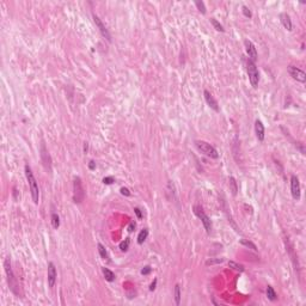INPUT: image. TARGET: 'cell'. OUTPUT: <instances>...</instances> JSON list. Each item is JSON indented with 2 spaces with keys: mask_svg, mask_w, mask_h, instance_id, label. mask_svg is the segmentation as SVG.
<instances>
[{
  "mask_svg": "<svg viewBox=\"0 0 306 306\" xmlns=\"http://www.w3.org/2000/svg\"><path fill=\"white\" fill-rule=\"evenodd\" d=\"M25 176H27L28 183H29V188H30V193H31V198L35 205H38V200H40V190H38V184H37L36 180L34 177V173L31 171V168L29 165H25Z\"/></svg>",
  "mask_w": 306,
  "mask_h": 306,
  "instance_id": "cell-1",
  "label": "cell"
},
{
  "mask_svg": "<svg viewBox=\"0 0 306 306\" xmlns=\"http://www.w3.org/2000/svg\"><path fill=\"white\" fill-rule=\"evenodd\" d=\"M4 268H5V271H6V276H7V283H9L10 289L12 291L13 294L18 295V282L15 278V274L12 271V268H11V262H10V258H5L4 261Z\"/></svg>",
  "mask_w": 306,
  "mask_h": 306,
  "instance_id": "cell-2",
  "label": "cell"
},
{
  "mask_svg": "<svg viewBox=\"0 0 306 306\" xmlns=\"http://www.w3.org/2000/svg\"><path fill=\"white\" fill-rule=\"evenodd\" d=\"M246 70H248V75H249V81L251 84L252 87H257L258 86V81H260V73L256 67V65L250 59L246 62Z\"/></svg>",
  "mask_w": 306,
  "mask_h": 306,
  "instance_id": "cell-3",
  "label": "cell"
},
{
  "mask_svg": "<svg viewBox=\"0 0 306 306\" xmlns=\"http://www.w3.org/2000/svg\"><path fill=\"white\" fill-rule=\"evenodd\" d=\"M195 145H196V147L198 148V151H201L205 155H207L209 158H214V159H216V158L219 157L218 151H216L212 145L206 142V141L198 140V141H195Z\"/></svg>",
  "mask_w": 306,
  "mask_h": 306,
  "instance_id": "cell-4",
  "label": "cell"
},
{
  "mask_svg": "<svg viewBox=\"0 0 306 306\" xmlns=\"http://www.w3.org/2000/svg\"><path fill=\"white\" fill-rule=\"evenodd\" d=\"M85 198V190L83 188L81 180L79 177H75L73 182V200L75 203H80Z\"/></svg>",
  "mask_w": 306,
  "mask_h": 306,
  "instance_id": "cell-5",
  "label": "cell"
},
{
  "mask_svg": "<svg viewBox=\"0 0 306 306\" xmlns=\"http://www.w3.org/2000/svg\"><path fill=\"white\" fill-rule=\"evenodd\" d=\"M194 213L198 215V218L202 221V225L205 227V230H206V232L208 234L210 233V231H212V221H210V219H209V216L203 212V209L201 206H194Z\"/></svg>",
  "mask_w": 306,
  "mask_h": 306,
  "instance_id": "cell-6",
  "label": "cell"
},
{
  "mask_svg": "<svg viewBox=\"0 0 306 306\" xmlns=\"http://www.w3.org/2000/svg\"><path fill=\"white\" fill-rule=\"evenodd\" d=\"M288 74L297 81H300V83H305L306 81V74L304 71H301L300 68H298L295 66H288L287 68Z\"/></svg>",
  "mask_w": 306,
  "mask_h": 306,
  "instance_id": "cell-7",
  "label": "cell"
},
{
  "mask_svg": "<svg viewBox=\"0 0 306 306\" xmlns=\"http://www.w3.org/2000/svg\"><path fill=\"white\" fill-rule=\"evenodd\" d=\"M300 182L297 176H292L291 177V193L294 200H300Z\"/></svg>",
  "mask_w": 306,
  "mask_h": 306,
  "instance_id": "cell-8",
  "label": "cell"
},
{
  "mask_svg": "<svg viewBox=\"0 0 306 306\" xmlns=\"http://www.w3.org/2000/svg\"><path fill=\"white\" fill-rule=\"evenodd\" d=\"M56 278H57V273H56V268H55L54 263L49 262L48 263V286L53 288L56 282Z\"/></svg>",
  "mask_w": 306,
  "mask_h": 306,
  "instance_id": "cell-9",
  "label": "cell"
},
{
  "mask_svg": "<svg viewBox=\"0 0 306 306\" xmlns=\"http://www.w3.org/2000/svg\"><path fill=\"white\" fill-rule=\"evenodd\" d=\"M93 17V22H95V24H96V27L99 29V31H100V34H102V36L105 37L107 40H108L109 42H111V36H110V34H109L108 29L104 27V24L102 23V20L99 19L98 16H96V15H93L92 16Z\"/></svg>",
  "mask_w": 306,
  "mask_h": 306,
  "instance_id": "cell-10",
  "label": "cell"
},
{
  "mask_svg": "<svg viewBox=\"0 0 306 306\" xmlns=\"http://www.w3.org/2000/svg\"><path fill=\"white\" fill-rule=\"evenodd\" d=\"M244 45H245V49H246V53L249 55V59L251 60V61H256L257 60V50H256V47L255 45L252 43L251 41H249V40H245L244 41Z\"/></svg>",
  "mask_w": 306,
  "mask_h": 306,
  "instance_id": "cell-11",
  "label": "cell"
},
{
  "mask_svg": "<svg viewBox=\"0 0 306 306\" xmlns=\"http://www.w3.org/2000/svg\"><path fill=\"white\" fill-rule=\"evenodd\" d=\"M41 158H42V162L45 164V169L50 171V169H52V168H50V165H52V159H50V157H49V153L47 151L45 145L41 146Z\"/></svg>",
  "mask_w": 306,
  "mask_h": 306,
  "instance_id": "cell-12",
  "label": "cell"
},
{
  "mask_svg": "<svg viewBox=\"0 0 306 306\" xmlns=\"http://www.w3.org/2000/svg\"><path fill=\"white\" fill-rule=\"evenodd\" d=\"M203 95H205V99H206V102H207L208 105L213 109L214 111H219L220 109H219V105H218V102H216L215 99H214V97L210 95V92L207 91V90H205Z\"/></svg>",
  "mask_w": 306,
  "mask_h": 306,
  "instance_id": "cell-13",
  "label": "cell"
},
{
  "mask_svg": "<svg viewBox=\"0 0 306 306\" xmlns=\"http://www.w3.org/2000/svg\"><path fill=\"white\" fill-rule=\"evenodd\" d=\"M255 133H256V136L260 141H263L264 140V126L260 120H256L255 121Z\"/></svg>",
  "mask_w": 306,
  "mask_h": 306,
  "instance_id": "cell-14",
  "label": "cell"
},
{
  "mask_svg": "<svg viewBox=\"0 0 306 306\" xmlns=\"http://www.w3.org/2000/svg\"><path fill=\"white\" fill-rule=\"evenodd\" d=\"M280 20H281L282 25L285 27L286 30L292 31V28H293V25H292V20H291V17L288 16L287 13H281V15H280Z\"/></svg>",
  "mask_w": 306,
  "mask_h": 306,
  "instance_id": "cell-15",
  "label": "cell"
},
{
  "mask_svg": "<svg viewBox=\"0 0 306 306\" xmlns=\"http://www.w3.org/2000/svg\"><path fill=\"white\" fill-rule=\"evenodd\" d=\"M102 270H103V275H104V278H105L107 281L113 282V281L115 280V274H114L110 269H108V268H103Z\"/></svg>",
  "mask_w": 306,
  "mask_h": 306,
  "instance_id": "cell-16",
  "label": "cell"
},
{
  "mask_svg": "<svg viewBox=\"0 0 306 306\" xmlns=\"http://www.w3.org/2000/svg\"><path fill=\"white\" fill-rule=\"evenodd\" d=\"M228 185H230V190L232 191V195H237V191H238V187H237V182L233 177H230L228 178Z\"/></svg>",
  "mask_w": 306,
  "mask_h": 306,
  "instance_id": "cell-17",
  "label": "cell"
},
{
  "mask_svg": "<svg viewBox=\"0 0 306 306\" xmlns=\"http://www.w3.org/2000/svg\"><path fill=\"white\" fill-rule=\"evenodd\" d=\"M267 297L269 300L271 301H275L276 299H278V294H276V292L274 291V288L271 287V286H268L267 287Z\"/></svg>",
  "mask_w": 306,
  "mask_h": 306,
  "instance_id": "cell-18",
  "label": "cell"
},
{
  "mask_svg": "<svg viewBox=\"0 0 306 306\" xmlns=\"http://www.w3.org/2000/svg\"><path fill=\"white\" fill-rule=\"evenodd\" d=\"M147 236H148V230L147 228H144L142 231H140V233L138 236V243L139 244H142L146 240V238H147Z\"/></svg>",
  "mask_w": 306,
  "mask_h": 306,
  "instance_id": "cell-19",
  "label": "cell"
},
{
  "mask_svg": "<svg viewBox=\"0 0 306 306\" xmlns=\"http://www.w3.org/2000/svg\"><path fill=\"white\" fill-rule=\"evenodd\" d=\"M52 225H53V227H54L55 230H57L59 226H60V218H59V215L56 213L52 214Z\"/></svg>",
  "mask_w": 306,
  "mask_h": 306,
  "instance_id": "cell-20",
  "label": "cell"
},
{
  "mask_svg": "<svg viewBox=\"0 0 306 306\" xmlns=\"http://www.w3.org/2000/svg\"><path fill=\"white\" fill-rule=\"evenodd\" d=\"M98 251H99V255H100V257L103 258V260H108L109 258V256H108V252H107V250H105V248L100 243H98Z\"/></svg>",
  "mask_w": 306,
  "mask_h": 306,
  "instance_id": "cell-21",
  "label": "cell"
},
{
  "mask_svg": "<svg viewBox=\"0 0 306 306\" xmlns=\"http://www.w3.org/2000/svg\"><path fill=\"white\" fill-rule=\"evenodd\" d=\"M175 303L176 305H180L181 303V287L180 285L175 286Z\"/></svg>",
  "mask_w": 306,
  "mask_h": 306,
  "instance_id": "cell-22",
  "label": "cell"
},
{
  "mask_svg": "<svg viewBox=\"0 0 306 306\" xmlns=\"http://www.w3.org/2000/svg\"><path fill=\"white\" fill-rule=\"evenodd\" d=\"M210 23H212V25H213V27L215 28V30L220 31V32H224V31H225V30H224V27H223V25H221V24H220V23H219V22H218L216 19L212 18V19H210Z\"/></svg>",
  "mask_w": 306,
  "mask_h": 306,
  "instance_id": "cell-23",
  "label": "cell"
},
{
  "mask_svg": "<svg viewBox=\"0 0 306 306\" xmlns=\"http://www.w3.org/2000/svg\"><path fill=\"white\" fill-rule=\"evenodd\" d=\"M228 266L234 270H238V271H244V267L242 264H238V263H236L233 261H230L228 262Z\"/></svg>",
  "mask_w": 306,
  "mask_h": 306,
  "instance_id": "cell-24",
  "label": "cell"
},
{
  "mask_svg": "<svg viewBox=\"0 0 306 306\" xmlns=\"http://www.w3.org/2000/svg\"><path fill=\"white\" fill-rule=\"evenodd\" d=\"M195 5H196L198 10L202 15H206V6H205V2L203 1H195Z\"/></svg>",
  "mask_w": 306,
  "mask_h": 306,
  "instance_id": "cell-25",
  "label": "cell"
},
{
  "mask_svg": "<svg viewBox=\"0 0 306 306\" xmlns=\"http://www.w3.org/2000/svg\"><path fill=\"white\" fill-rule=\"evenodd\" d=\"M129 244H130V239H129V238L125 239L122 243L120 244V249H121V251H127V250H128V248H129Z\"/></svg>",
  "mask_w": 306,
  "mask_h": 306,
  "instance_id": "cell-26",
  "label": "cell"
},
{
  "mask_svg": "<svg viewBox=\"0 0 306 306\" xmlns=\"http://www.w3.org/2000/svg\"><path fill=\"white\" fill-rule=\"evenodd\" d=\"M240 243L243 244V245H245L246 248H251L252 250H255V251L257 250V248H256V245H255V244L252 243V242H249V240H245V239H242V240H240Z\"/></svg>",
  "mask_w": 306,
  "mask_h": 306,
  "instance_id": "cell-27",
  "label": "cell"
},
{
  "mask_svg": "<svg viewBox=\"0 0 306 306\" xmlns=\"http://www.w3.org/2000/svg\"><path fill=\"white\" fill-rule=\"evenodd\" d=\"M242 9H243V13H244V16H245V17H249V18H250V17H251V16H252L251 11H250V10L248 9L246 6H243Z\"/></svg>",
  "mask_w": 306,
  "mask_h": 306,
  "instance_id": "cell-28",
  "label": "cell"
},
{
  "mask_svg": "<svg viewBox=\"0 0 306 306\" xmlns=\"http://www.w3.org/2000/svg\"><path fill=\"white\" fill-rule=\"evenodd\" d=\"M151 271H152V268L150 266H146V267H144V269L141 270V274L142 275H148Z\"/></svg>",
  "mask_w": 306,
  "mask_h": 306,
  "instance_id": "cell-29",
  "label": "cell"
},
{
  "mask_svg": "<svg viewBox=\"0 0 306 306\" xmlns=\"http://www.w3.org/2000/svg\"><path fill=\"white\" fill-rule=\"evenodd\" d=\"M114 182V177H104L103 178V183L104 184H111Z\"/></svg>",
  "mask_w": 306,
  "mask_h": 306,
  "instance_id": "cell-30",
  "label": "cell"
},
{
  "mask_svg": "<svg viewBox=\"0 0 306 306\" xmlns=\"http://www.w3.org/2000/svg\"><path fill=\"white\" fill-rule=\"evenodd\" d=\"M120 191H121V194L125 195V196H130V191L127 189V188H121Z\"/></svg>",
  "mask_w": 306,
  "mask_h": 306,
  "instance_id": "cell-31",
  "label": "cell"
},
{
  "mask_svg": "<svg viewBox=\"0 0 306 306\" xmlns=\"http://www.w3.org/2000/svg\"><path fill=\"white\" fill-rule=\"evenodd\" d=\"M134 212H135V214H136V216H138L139 219H141V218H142V214H141V210H140L139 208H134Z\"/></svg>",
  "mask_w": 306,
  "mask_h": 306,
  "instance_id": "cell-32",
  "label": "cell"
},
{
  "mask_svg": "<svg viewBox=\"0 0 306 306\" xmlns=\"http://www.w3.org/2000/svg\"><path fill=\"white\" fill-rule=\"evenodd\" d=\"M155 286H157V279H154V281L151 283V286H150V291H151V292L154 291V289H155Z\"/></svg>",
  "mask_w": 306,
  "mask_h": 306,
  "instance_id": "cell-33",
  "label": "cell"
},
{
  "mask_svg": "<svg viewBox=\"0 0 306 306\" xmlns=\"http://www.w3.org/2000/svg\"><path fill=\"white\" fill-rule=\"evenodd\" d=\"M224 261L223 258H218L216 261H208L207 262V264H214V263H221V262Z\"/></svg>",
  "mask_w": 306,
  "mask_h": 306,
  "instance_id": "cell-34",
  "label": "cell"
},
{
  "mask_svg": "<svg viewBox=\"0 0 306 306\" xmlns=\"http://www.w3.org/2000/svg\"><path fill=\"white\" fill-rule=\"evenodd\" d=\"M134 228H135V223H130V225L128 227V231H129V232H133Z\"/></svg>",
  "mask_w": 306,
  "mask_h": 306,
  "instance_id": "cell-35",
  "label": "cell"
},
{
  "mask_svg": "<svg viewBox=\"0 0 306 306\" xmlns=\"http://www.w3.org/2000/svg\"><path fill=\"white\" fill-rule=\"evenodd\" d=\"M89 168H90L91 170H93V169L96 168V163H95V162H92V160H91L90 164H89Z\"/></svg>",
  "mask_w": 306,
  "mask_h": 306,
  "instance_id": "cell-36",
  "label": "cell"
}]
</instances>
